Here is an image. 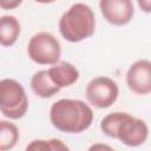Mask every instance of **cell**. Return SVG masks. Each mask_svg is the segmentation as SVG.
I'll return each mask as SVG.
<instances>
[{"mask_svg":"<svg viewBox=\"0 0 151 151\" xmlns=\"http://www.w3.org/2000/svg\"><path fill=\"white\" fill-rule=\"evenodd\" d=\"M139 8L145 13H151V0H137Z\"/></svg>","mask_w":151,"mask_h":151,"instance_id":"2e32d148","label":"cell"},{"mask_svg":"<svg viewBox=\"0 0 151 151\" xmlns=\"http://www.w3.org/2000/svg\"><path fill=\"white\" fill-rule=\"evenodd\" d=\"M129 113L126 112H112L105 116L101 122H100V130L103 131L104 134L111 137V138H117V131L120 125V123L124 120V118Z\"/></svg>","mask_w":151,"mask_h":151,"instance_id":"4fadbf2b","label":"cell"},{"mask_svg":"<svg viewBox=\"0 0 151 151\" xmlns=\"http://www.w3.org/2000/svg\"><path fill=\"white\" fill-rule=\"evenodd\" d=\"M96 31V17L92 8L83 2L73 4L59 20V32L70 42L90 38Z\"/></svg>","mask_w":151,"mask_h":151,"instance_id":"7a4b0ae2","label":"cell"},{"mask_svg":"<svg viewBox=\"0 0 151 151\" xmlns=\"http://www.w3.org/2000/svg\"><path fill=\"white\" fill-rule=\"evenodd\" d=\"M118 85L107 77H96L86 86L85 97L87 101L98 109L110 107L118 98Z\"/></svg>","mask_w":151,"mask_h":151,"instance_id":"5b68a950","label":"cell"},{"mask_svg":"<svg viewBox=\"0 0 151 151\" xmlns=\"http://www.w3.org/2000/svg\"><path fill=\"white\" fill-rule=\"evenodd\" d=\"M149 136V127L143 119L127 114L117 131V139L127 146L142 145Z\"/></svg>","mask_w":151,"mask_h":151,"instance_id":"8992f818","label":"cell"},{"mask_svg":"<svg viewBox=\"0 0 151 151\" xmlns=\"http://www.w3.org/2000/svg\"><path fill=\"white\" fill-rule=\"evenodd\" d=\"M97 149H107V150H112L111 146L103 145V144H96V145H92V146L90 147V150H97Z\"/></svg>","mask_w":151,"mask_h":151,"instance_id":"e0dca14e","label":"cell"},{"mask_svg":"<svg viewBox=\"0 0 151 151\" xmlns=\"http://www.w3.org/2000/svg\"><path fill=\"white\" fill-rule=\"evenodd\" d=\"M19 140V130L15 124L1 120L0 122V150L7 151L15 146Z\"/></svg>","mask_w":151,"mask_h":151,"instance_id":"7c38bea8","label":"cell"},{"mask_svg":"<svg viewBox=\"0 0 151 151\" xmlns=\"http://www.w3.org/2000/svg\"><path fill=\"white\" fill-rule=\"evenodd\" d=\"M34 1H37V2H39V4H52V2H54L55 0H34Z\"/></svg>","mask_w":151,"mask_h":151,"instance_id":"ac0fdd59","label":"cell"},{"mask_svg":"<svg viewBox=\"0 0 151 151\" xmlns=\"http://www.w3.org/2000/svg\"><path fill=\"white\" fill-rule=\"evenodd\" d=\"M20 34V22L13 15H2L0 19V42L2 46H12Z\"/></svg>","mask_w":151,"mask_h":151,"instance_id":"8fae6325","label":"cell"},{"mask_svg":"<svg viewBox=\"0 0 151 151\" xmlns=\"http://www.w3.org/2000/svg\"><path fill=\"white\" fill-rule=\"evenodd\" d=\"M27 53L31 60L39 65H54L60 59L61 46L52 33L42 31L29 39Z\"/></svg>","mask_w":151,"mask_h":151,"instance_id":"277c9868","label":"cell"},{"mask_svg":"<svg viewBox=\"0 0 151 151\" xmlns=\"http://www.w3.org/2000/svg\"><path fill=\"white\" fill-rule=\"evenodd\" d=\"M31 88L40 98H51L60 91V87L51 79L48 70H40L32 76Z\"/></svg>","mask_w":151,"mask_h":151,"instance_id":"30bf717a","label":"cell"},{"mask_svg":"<svg viewBox=\"0 0 151 151\" xmlns=\"http://www.w3.org/2000/svg\"><path fill=\"white\" fill-rule=\"evenodd\" d=\"M28 109V99L22 85L15 79L5 78L0 81V110L1 113L13 120L25 116Z\"/></svg>","mask_w":151,"mask_h":151,"instance_id":"3957f363","label":"cell"},{"mask_svg":"<svg viewBox=\"0 0 151 151\" xmlns=\"http://www.w3.org/2000/svg\"><path fill=\"white\" fill-rule=\"evenodd\" d=\"M22 0H0V6L2 9H14L21 5Z\"/></svg>","mask_w":151,"mask_h":151,"instance_id":"9a60e30c","label":"cell"},{"mask_svg":"<svg viewBox=\"0 0 151 151\" xmlns=\"http://www.w3.org/2000/svg\"><path fill=\"white\" fill-rule=\"evenodd\" d=\"M48 74L54 84H57L60 88L73 85L79 78V71L76 66L66 61H58L52 65L48 68Z\"/></svg>","mask_w":151,"mask_h":151,"instance_id":"9c48e42d","label":"cell"},{"mask_svg":"<svg viewBox=\"0 0 151 151\" xmlns=\"http://www.w3.org/2000/svg\"><path fill=\"white\" fill-rule=\"evenodd\" d=\"M126 85L136 94L151 93V61L146 59L134 61L126 72Z\"/></svg>","mask_w":151,"mask_h":151,"instance_id":"52a82bcc","label":"cell"},{"mask_svg":"<svg viewBox=\"0 0 151 151\" xmlns=\"http://www.w3.org/2000/svg\"><path fill=\"white\" fill-rule=\"evenodd\" d=\"M26 150L28 151H40V150H48V151H65L68 150V146L63 143V140L52 138V139H35L32 140L27 146Z\"/></svg>","mask_w":151,"mask_h":151,"instance_id":"5bb4252c","label":"cell"},{"mask_svg":"<svg viewBox=\"0 0 151 151\" xmlns=\"http://www.w3.org/2000/svg\"><path fill=\"white\" fill-rule=\"evenodd\" d=\"M99 7L104 19L114 26L129 24L134 14L132 0H99Z\"/></svg>","mask_w":151,"mask_h":151,"instance_id":"ba28073f","label":"cell"},{"mask_svg":"<svg viewBox=\"0 0 151 151\" xmlns=\"http://www.w3.org/2000/svg\"><path fill=\"white\" fill-rule=\"evenodd\" d=\"M52 125L66 133H80L87 130L93 122L92 109L79 99H59L50 110Z\"/></svg>","mask_w":151,"mask_h":151,"instance_id":"6da1fadb","label":"cell"}]
</instances>
